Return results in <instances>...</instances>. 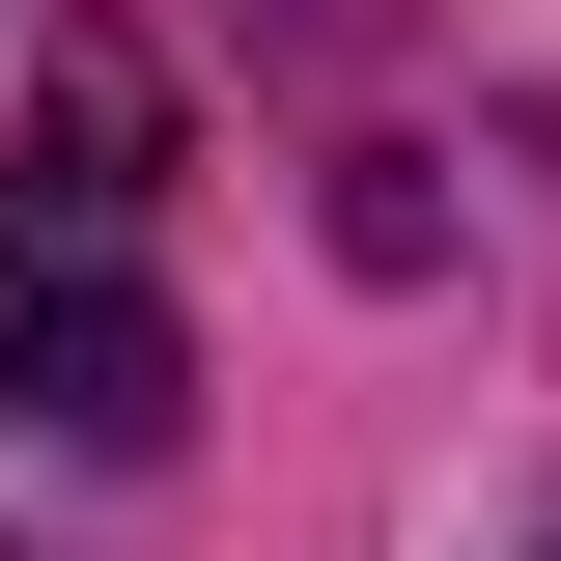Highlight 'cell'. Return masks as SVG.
Masks as SVG:
<instances>
[{"mask_svg": "<svg viewBox=\"0 0 561 561\" xmlns=\"http://www.w3.org/2000/svg\"><path fill=\"white\" fill-rule=\"evenodd\" d=\"M0 393L57 421V449H169V421H197V337H169L140 225L113 197H28V169H0Z\"/></svg>", "mask_w": 561, "mask_h": 561, "instance_id": "1", "label": "cell"}]
</instances>
